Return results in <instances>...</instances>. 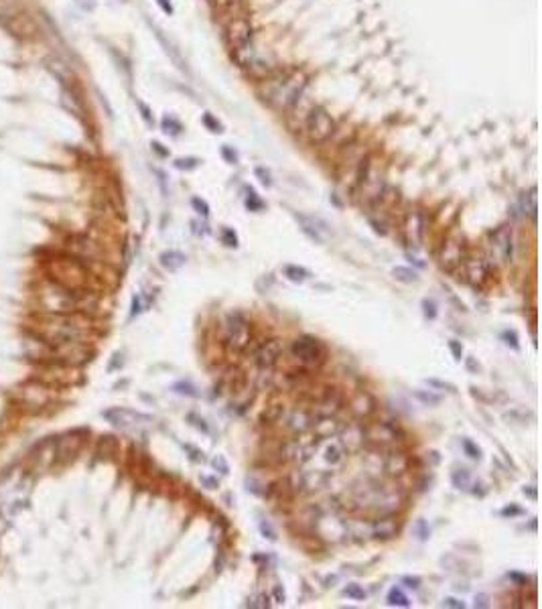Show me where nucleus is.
<instances>
[{
	"mask_svg": "<svg viewBox=\"0 0 542 609\" xmlns=\"http://www.w3.org/2000/svg\"><path fill=\"white\" fill-rule=\"evenodd\" d=\"M343 593H345L349 599H353V601H362V599H366V591H364V587L358 585V583H349V585L343 589Z\"/></svg>",
	"mask_w": 542,
	"mask_h": 609,
	"instance_id": "29",
	"label": "nucleus"
},
{
	"mask_svg": "<svg viewBox=\"0 0 542 609\" xmlns=\"http://www.w3.org/2000/svg\"><path fill=\"white\" fill-rule=\"evenodd\" d=\"M282 358V343L280 339H268L260 345V349L256 351V364L262 370H272L278 360Z\"/></svg>",
	"mask_w": 542,
	"mask_h": 609,
	"instance_id": "10",
	"label": "nucleus"
},
{
	"mask_svg": "<svg viewBox=\"0 0 542 609\" xmlns=\"http://www.w3.org/2000/svg\"><path fill=\"white\" fill-rule=\"evenodd\" d=\"M524 496H530L532 499H536V490H532V488H524Z\"/></svg>",
	"mask_w": 542,
	"mask_h": 609,
	"instance_id": "61",
	"label": "nucleus"
},
{
	"mask_svg": "<svg viewBox=\"0 0 542 609\" xmlns=\"http://www.w3.org/2000/svg\"><path fill=\"white\" fill-rule=\"evenodd\" d=\"M339 408H341V398L335 396L333 392H327L325 398H321L317 404V416H333Z\"/></svg>",
	"mask_w": 542,
	"mask_h": 609,
	"instance_id": "20",
	"label": "nucleus"
},
{
	"mask_svg": "<svg viewBox=\"0 0 542 609\" xmlns=\"http://www.w3.org/2000/svg\"><path fill=\"white\" fill-rule=\"evenodd\" d=\"M221 242H223V246H227V248H236V246H238V236H236V232L230 229V227H223V229H221Z\"/></svg>",
	"mask_w": 542,
	"mask_h": 609,
	"instance_id": "34",
	"label": "nucleus"
},
{
	"mask_svg": "<svg viewBox=\"0 0 542 609\" xmlns=\"http://www.w3.org/2000/svg\"><path fill=\"white\" fill-rule=\"evenodd\" d=\"M157 2H159V6L163 8L166 14H171V12H173V4H171V0H157Z\"/></svg>",
	"mask_w": 542,
	"mask_h": 609,
	"instance_id": "55",
	"label": "nucleus"
},
{
	"mask_svg": "<svg viewBox=\"0 0 542 609\" xmlns=\"http://www.w3.org/2000/svg\"><path fill=\"white\" fill-rule=\"evenodd\" d=\"M185 254H181V252H175V250H169V252H163L161 254V264H163L166 270H171V272H175V270H179L183 264H185Z\"/></svg>",
	"mask_w": 542,
	"mask_h": 609,
	"instance_id": "21",
	"label": "nucleus"
},
{
	"mask_svg": "<svg viewBox=\"0 0 542 609\" xmlns=\"http://www.w3.org/2000/svg\"><path fill=\"white\" fill-rule=\"evenodd\" d=\"M282 412H284V406H282V404H270V406H266V410L262 412L260 421H262L264 425H272V423H276V421L282 416Z\"/></svg>",
	"mask_w": 542,
	"mask_h": 609,
	"instance_id": "25",
	"label": "nucleus"
},
{
	"mask_svg": "<svg viewBox=\"0 0 542 609\" xmlns=\"http://www.w3.org/2000/svg\"><path fill=\"white\" fill-rule=\"evenodd\" d=\"M349 410H351L356 416H360V418L370 416V414L376 410V400H374L368 392H358V394L349 400Z\"/></svg>",
	"mask_w": 542,
	"mask_h": 609,
	"instance_id": "16",
	"label": "nucleus"
},
{
	"mask_svg": "<svg viewBox=\"0 0 542 609\" xmlns=\"http://www.w3.org/2000/svg\"><path fill=\"white\" fill-rule=\"evenodd\" d=\"M392 275H394V278H396V280H400V282H406V284H412V282H416V280H419V275H416L414 270H410V268H404V266H396V268L392 270Z\"/></svg>",
	"mask_w": 542,
	"mask_h": 609,
	"instance_id": "26",
	"label": "nucleus"
},
{
	"mask_svg": "<svg viewBox=\"0 0 542 609\" xmlns=\"http://www.w3.org/2000/svg\"><path fill=\"white\" fill-rule=\"evenodd\" d=\"M408 465H410L408 457L404 453H400V451L388 453L386 461H384V469H386L388 475H402L404 471H408Z\"/></svg>",
	"mask_w": 542,
	"mask_h": 609,
	"instance_id": "18",
	"label": "nucleus"
},
{
	"mask_svg": "<svg viewBox=\"0 0 542 609\" xmlns=\"http://www.w3.org/2000/svg\"><path fill=\"white\" fill-rule=\"evenodd\" d=\"M227 345L236 351H244L250 343V325L240 313H232L227 317Z\"/></svg>",
	"mask_w": 542,
	"mask_h": 609,
	"instance_id": "4",
	"label": "nucleus"
},
{
	"mask_svg": "<svg viewBox=\"0 0 542 609\" xmlns=\"http://www.w3.org/2000/svg\"><path fill=\"white\" fill-rule=\"evenodd\" d=\"M274 599H276V603H284V591L280 589V585L274 587Z\"/></svg>",
	"mask_w": 542,
	"mask_h": 609,
	"instance_id": "53",
	"label": "nucleus"
},
{
	"mask_svg": "<svg viewBox=\"0 0 542 609\" xmlns=\"http://www.w3.org/2000/svg\"><path fill=\"white\" fill-rule=\"evenodd\" d=\"M185 449L191 453V459H193V461H201V459H203V453H201V451H197V449H193L191 445H185Z\"/></svg>",
	"mask_w": 542,
	"mask_h": 609,
	"instance_id": "52",
	"label": "nucleus"
},
{
	"mask_svg": "<svg viewBox=\"0 0 542 609\" xmlns=\"http://www.w3.org/2000/svg\"><path fill=\"white\" fill-rule=\"evenodd\" d=\"M203 122H205V126H207L212 132H221V124H219L217 120H214L212 114H205V116H203Z\"/></svg>",
	"mask_w": 542,
	"mask_h": 609,
	"instance_id": "43",
	"label": "nucleus"
},
{
	"mask_svg": "<svg viewBox=\"0 0 542 609\" xmlns=\"http://www.w3.org/2000/svg\"><path fill=\"white\" fill-rule=\"evenodd\" d=\"M260 530H262V534H264L268 540H276V532L272 530V526L268 524V522H262V524H260Z\"/></svg>",
	"mask_w": 542,
	"mask_h": 609,
	"instance_id": "47",
	"label": "nucleus"
},
{
	"mask_svg": "<svg viewBox=\"0 0 542 609\" xmlns=\"http://www.w3.org/2000/svg\"><path fill=\"white\" fill-rule=\"evenodd\" d=\"M268 605H270V603H268V597H266V595H260V597H258V603H252L250 607H268Z\"/></svg>",
	"mask_w": 542,
	"mask_h": 609,
	"instance_id": "54",
	"label": "nucleus"
},
{
	"mask_svg": "<svg viewBox=\"0 0 542 609\" xmlns=\"http://www.w3.org/2000/svg\"><path fill=\"white\" fill-rule=\"evenodd\" d=\"M173 390H175L177 394H183V396H191V398H197V396H199L197 388L193 386L191 382H177V384L173 386Z\"/></svg>",
	"mask_w": 542,
	"mask_h": 609,
	"instance_id": "30",
	"label": "nucleus"
},
{
	"mask_svg": "<svg viewBox=\"0 0 542 609\" xmlns=\"http://www.w3.org/2000/svg\"><path fill=\"white\" fill-rule=\"evenodd\" d=\"M402 583H404L408 589H419L423 581H421V577H404V579H402Z\"/></svg>",
	"mask_w": 542,
	"mask_h": 609,
	"instance_id": "46",
	"label": "nucleus"
},
{
	"mask_svg": "<svg viewBox=\"0 0 542 609\" xmlns=\"http://www.w3.org/2000/svg\"><path fill=\"white\" fill-rule=\"evenodd\" d=\"M295 220L299 222L301 229H303V234H305L307 238H311V240L317 242V244H325L327 229L319 220L309 218V216H303V214H295Z\"/></svg>",
	"mask_w": 542,
	"mask_h": 609,
	"instance_id": "13",
	"label": "nucleus"
},
{
	"mask_svg": "<svg viewBox=\"0 0 542 609\" xmlns=\"http://www.w3.org/2000/svg\"><path fill=\"white\" fill-rule=\"evenodd\" d=\"M106 418L112 421L114 425L118 427H128V425H140V423H151L153 418L147 416V414H140V412H132V410H108L106 412Z\"/></svg>",
	"mask_w": 542,
	"mask_h": 609,
	"instance_id": "15",
	"label": "nucleus"
},
{
	"mask_svg": "<svg viewBox=\"0 0 542 609\" xmlns=\"http://www.w3.org/2000/svg\"><path fill=\"white\" fill-rule=\"evenodd\" d=\"M225 37H227L230 47H232L236 53H240V51H244V49L250 45V39H252V27H250V23H248L246 18H236V20H232V23L227 25V29H225Z\"/></svg>",
	"mask_w": 542,
	"mask_h": 609,
	"instance_id": "6",
	"label": "nucleus"
},
{
	"mask_svg": "<svg viewBox=\"0 0 542 609\" xmlns=\"http://www.w3.org/2000/svg\"><path fill=\"white\" fill-rule=\"evenodd\" d=\"M153 149H155V151H157L159 155H163V157H166V155H169V153H166L164 149H161V144H159V142H153Z\"/></svg>",
	"mask_w": 542,
	"mask_h": 609,
	"instance_id": "60",
	"label": "nucleus"
},
{
	"mask_svg": "<svg viewBox=\"0 0 542 609\" xmlns=\"http://www.w3.org/2000/svg\"><path fill=\"white\" fill-rule=\"evenodd\" d=\"M303 475V488L307 490H321L327 484V475L321 471H309V473H301Z\"/></svg>",
	"mask_w": 542,
	"mask_h": 609,
	"instance_id": "22",
	"label": "nucleus"
},
{
	"mask_svg": "<svg viewBox=\"0 0 542 609\" xmlns=\"http://www.w3.org/2000/svg\"><path fill=\"white\" fill-rule=\"evenodd\" d=\"M463 266H465V280L473 288H484L486 286V282L489 280V275H491V266H489L488 260L471 258V260H465Z\"/></svg>",
	"mask_w": 542,
	"mask_h": 609,
	"instance_id": "8",
	"label": "nucleus"
},
{
	"mask_svg": "<svg viewBox=\"0 0 542 609\" xmlns=\"http://www.w3.org/2000/svg\"><path fill=\"white\" fill-rule=\"evenodd\" d=\"M370 530H372V536H374V538H382V540L394 538L396 532H398V520L394 518V514L378 516V518L370 524Z\"/></svg>",
	"mask_w": 542,
	"mask_h": 609,
	"instance_id": "14",
	"label": "nucleus"
},
{
	"mask_svg": "<svg viewBox=\"0 0 542 609\" xmlns=\"http://www.w3.org/2000/svg\"><path fill=\"white\" fill-rule=\"evenodd\" d=\"M502 339H504L508 345H512L514 349H520V343H518V335H516V331H504L502 333Z\"/></svg>",
	"mask_w": 542,
	"mask_h": 609,
	"instance_id": "41",
	"label": "nucleus"
},
{
	"mask_svg": "<svg viewBox=\"0 0 542 609\" xmlns=\"http://www.w3.org/2000/svg\"><path fill=\"white\" fill-rule=\"evenodd\" d=\"M463 262H465V246L461 242L449 240L443 246V252H441V266L451 272V270H455Z\"/></svg>",
	"mask_w": 542,
	"mask_h": 609,
	"instance_id": "11",
	"label": "nucleus"
},
{
	"mask_svg": "<svg viewBox=\"0 0 542 609\" xmlns=\"http://www.w3.org/2000/svg\"><path fill=\"white\" fill-rule=\"evenodd\" d=\"M461 445H463V451H465L467 457H471V459H482V449L473 443L471 439H463Z\"/></svg>",
	"mask_w": 542,
	"mask_h": 609,
	"instance_id": "31",
	"label": "nucleus"
},
{
	"mask_svg": "<svg viewBox=\"0 0 542 609\" xmlns=\"http://www.w3.org/2000/svg\"><path fill=\"white\" fill-rule=\"evenodd\" d=\"M221 155H223V159H225L227 163H236V161H238L236 153H234L230 146H223V149H221Z\"/></svg>",
	"mask_w": 542,
	"mask_h": 609,
	"instance_id": "49",
	"label": "nucleus"
},
{
	"mask_svg": "<svg viewBox=\"0 0 542 609\" xmlns=\"http://www.w3.org/2000/svg\"><path fill=\"white\" fill-rule=\"evenodd\" d=\"M423 309H425V317H427V319H434V317H436V307H434L433 301L425 299V301H423Z\"/></svg>",
	"mask_w": 542,
	"mask_h": 609,
	"instance_id": "42",
	"label": "nucleus"
},
{
	"mask_svg": "<svg viewBox=\"0 0 542 609\" xmlns=\"http://www.w3.org/2000/svg\"><path fill=\"white\" fill-rule=\"evenodd\" d=\"M489 248L502 264H510L514 256V238L508 225H499L489 234Z\"/></svg>",
	"mask_w": 542,
	"mask_h": 609,
	"instance_id": "3",
	"label": "nucleus"
},
{
	"mask_svg": "<svg viewBox=\"0 0 542 609\" xmlns=\"http://www.w3.org/2000/svg\"><path fill=\"white\" fill-rule=\"evenodd\" d=\"M212 463H214V467H216V469H219V473H230V467H227V463H225L223 455H217Z\"/></svg>",
	"mask_w": 542,
	"mask_h": 609,
	"instance_id": "44",
	"label": "nucleus"
},
{
	"mask_svg": "<svg viewBox=\"0 0 542 609\" xmlns=\"http://www.w3.org/2000/svg\"><path fill=\"white\" fill-rule=\"evenodd\" d=\"M256 175L260 177V183H262V185H266V187H270V185H272L270 173H268V171H264L262 166H258V169H256Z\"/></svg>",
	"mask_w": 542,
	"mask_h": 609,
	"instance_id": "45",
	"label": "nucleus"
},
{
	"mask_svg": "<svg viewBox=\"0 0 542 609\" xmlns=\"http://www.w3.org/2000/svg\"><path fill=\"white\" fill-rule=\"evenodd\" d=\"M443 605L445 607H455V609H463L465 607V603L463 601H459V599H455V597H447L445 601H443Z\"/></svg>",
	"mask_w": 542,
	"mask_h": 609,
	"instance_id": "48",
	"label": "nucleus"
},
{
	"mask_svg": "<svg viewBox=\"0 0 542 609\" xmlns=\"http://www.w3.org/2000/svg\"><path fill=\"white\" fill-rule=\"evenodd\" d=\"M191 205H193V209H195L197 214H201L203 218H207V216H210V205H207L203 199H199V197H193V199H191Z\"/></svg>",
	"mask_w": 542,
	"mask_h": 609,
	"instance_id": "37",
	"label": "nucleus"
},
{
	"mask_svg": "<svg viewBox=\"0 0 542 609\" xmlns=\"http://www.w3.org/2000/svg\"><path fill=\"white\" fill-rule=\"evenodd\" d=\"M199 481H201V484H203L207 490H216L217 486H219V484H217V479H214V477H207V475H201V477H199Z\"/></svg>",
	"mask_w": 542,
	"mask_h": 609,
	"instance_id": "51",
	"label": "nucleus"
},
{
	"mask_svg": "<svg viewBox=\"0 0 542 609\" xmlns=\"http://www.w3.org/2000/svg\"><path fill=\"white\" fill-rule=\"evenodd\" d=\"M467 368H469V370H480V364H475V360L469 358V360H467Z\"/></svg>",
	"mask_w": 542,
	"mask_h": 609,
	"instance_id": "59",
	"label": "nucleus"
},
{
	"mask_svg": "<svg viewBox=\"0 0 542 609\" xmlns=\"http://www.w3.org/2000/svg\"><path fill=\"white\" fill-rule=\"evenodd\" d=\"M189 421H193V425L197 427V429H201L203 433H207L210 429H207V425H205V421L203 418H199V416H195V414H189Z\"/></svg>",
	"mask_w": 542,
	"mask_h": 609,
	"instance_id": "50",
	"label": "nucleus"
},
{
	"mask_svg": "<svg viewBox=\"0 0 542 609\" xmlns=\"http://www.w3.org/2000/svg\"><path fill=\"white\" fill-rule=\"evenodd\" d=\"M502 514H504V516H516V514H522V510H520V508H506Z\"/></svg>",
	"mask_w": 542,
	"mask_h": 609,
	"instance_id": "57",
	"label": "nucleus"
},
{
	"mask_svg": "<svg viewBox=\"0 0 542 609\" xmlns=\"http://www.w3.org/2000/svg\"><path fill=\"white\" fill-rule=\"evenodd\" d=\"M414 396L421 400V402H425V404H429V406H436L439 402H441V396H436V394H431V392H425V390H414Z\"/></svg>",
	"mask_w": 542,
	"mask_h": 609,
	"instance_id": "33",
	"label": "nucleus"
},
{
	"mask_svg": "<svg viewBox=\"0 0 542 609\" xmlns=\"http://www.w3.org/2000/svg\"><path fill=\"white\" fill-rule=\"evenodd\" d=\"M449 349H451V353H453V358L457 360V362H461V358H463V345L459 343V341H455V339H451L449 341Z\"/></svg>",
	"mask_w": 542,
	"mask_h": 609,
	"instance_id": "40",
	"label": "nucleus"
},
{
	"mask_svg": "<svg viewBox=\"0 0 542 609\" xmlns=\"http://www.w3.org/2000/svg\"><path fill=\"white\" fill-rule=\"evenodd\" d=\"M163 128L166 134H173V136H177V134L183 130V126H181L175 118H171V116H164L163 118Z\"/></svg>",
	"mask_w": 542,
	"mask_h": 609,
	"instance_id": "32",
	"label": "nucleus"
},
{
	"mask_svg": "<svg viewBox=\"0 0 542 609\" xmlns=\"http://www.w3.org/2000/svg\"><path fill=\"white\" fill-rule=\"evenodd\" d=\"M404 240L410 248L419 250L423 248V238H425V220L419 212H410L404 220Z\"/></svg>",
	"mask_w": 542,
	"mask_h": 609,
	"instance_id": "9",
	"label": "nucleus"
},
{
	"mask_svg": "<svg viewBox=\"0 0 542 609\" xmlns=\"http://www.w3.org/2000/svg\"><path fill=\"white\" fill-rule=\"evenodd\" d=\"M341 439H339V445L345 453H358L362 451V447L366 445V435H364V427L362 425H351L347 429H341L339 431Z\"/></svg>",
	"mask_w": 542,
	"mask_h": 609,
	"instance_id": "12",
	"label": "nucleus"
},
{
	"mask_svg": "<svg viewBox=\"0 0 542 609\" xmlns=\"http://www.w3.org/2000/svg\"><path fill=\"white\" fill-rule=\"evenodd\" d=\"M199 165V159H177L175 161V166L181 169V171H191Z\"/></svg>",
	"mask_w": 542,
	"mask_h": 609,
	"instance_id": "39",
	"label": "nucleus"
},
{
	"mask_svg": "<svg viewBox=\"0 0 542 609\" xmlns=\"http://www.w3.org/2000/svg\"><path fill=\"white\" fill-rule=\"evenodd\" d=\"M313 423H315V416L309 412V410H295L293 414H290V418H288V427L295 431V433H305V431H309L311 427H313Z\"/></svg>",
	"mask_w": 542,
	"mask_h": 609,
	"instance_id": "19",
	"label": "nucleus"
},
{
	"mask_svg": "<svg viewBox=\"0 0 542 609\" xmlns=\"http://www.w3.org/2000/svg\"><path fill=\"white\" fill-rule=\"evenodd\" d=\"M388 603L390 605H398V607H408L410 605V601H408V597L400 591V589H390V593H388Z\"/></svg>",
	"mask_w": 542,
	"mask_h": 609,
	"instance_id": "28",
	"label": "nucleus"
},
{
	"mask_svg": "<svg viewBox=\"0 0 542 609\" xmlns=\"http://www.w3.org/2000/svg\"><path fill=\"white\" fill-rule=\"evenodd\" d=\"M293 353L301 362H307V364H315V362H321L323 360V347H321V343L315 337H309V335H303V337H299V339L293 341Z\"/></svg>",
	"mask_w": 542,
	"mask_h": 609,
	"instance_id": "7",
	"label": "nucleus"
},
{
	"mask_svg": "<svg viewBox=\"0 0 542 609\" xmlns=\"http://www.w3.org/2000/svg\"><path fill=\"white\" fill-rule=\"evenodd\" d=\"M282 275L293 282H305L309 278V270L303 266H297V264H286V266H282Z\"/></svg>",
	"mask_w": 542,
	"mask_h": 609,
	"instance_id": "23",
	"label": "nucleus"
},
{
	"mask_svg": "<svg viewBox=\"0 0 542 609\" xmlns=\"http://www.w3.org/2000/svg\"><path fill=\"white\" fill-rule=\"evenodd\" d=\"M343 453L345 451L341 449V445H329L325 449V461L331 465H339L343 461Z\"/></svg>",
	"mask_w": 542,
	"mask_h": 609,
	"instance_id": "27",
	"label": "nucleus"
},
{
	"mask_svg": "<svg viewBox=\"0 0 542 609\" xmlns=\"http://www.w3.org/2000/svg\"><path fill=\"white\" fill-rule=\"evenodd\" d=\"M246 207L250 209V212H262L264 209V203L256 197V193L254 191H250V197L246 199Z\"/></svg>",
	"mask_w": 542,
	"mask_h": 609,
	"instance_id": "36",
	"label": "nucleus"
},
{
	"mask_svg": "<svg viewBox=\"0 0 542 609\" xmlns=\"http://www.w3.org/2000/svg\"><path fill=\"white\" fill-rule=\"evenodd\" d=\"M305 130L311 142H325L335 130V122L323 108H313L307 116Z\"/></svg>",
	"mask_w": 542,
	"mask_h": 609,
	"instance_id": "1",
	"label": "nucleus"
},
{
	"mask_svg": "<svg viewBox=\"0 0 542 609\" xmlns=\"http://www.w3.org/2000/svg\"><path fill=\"white\" fill-rule=\"evenodd\" d=\"M339 431H341V423L333 416H319L313 423V433H315V439H319V441L337 435Z\"/></svg>",
	"mask_w": 542,
	"mask_h": 609,
	"instance_id": "17",
	"label": "nucleus"
},
{
	"mask_svg": "<svg viewBox=\"0 0 542 609\" xmlns=\"http://www.w3.org/2000/svg\"><path fill=\"white\" fill-rule=\"evenodd\" d=\"M451 479H453V486L459 488V490H469L471 488V473H469V469H457V471H453Z\"/></svg>",
	"mask_w": 542,
	"mask_h": 609,
	"instance_id": "24",
	"label": "nucleus"
},
{
	"mask_svg": "<svg viewBox=\"0 0 542 609\" xmlns=\"http://www.w3.org/2000/svg\"><path fill=\"white\" fill-rule=\"evenodd\" d=\"M364 435H366V441L378 445V447H392L400 441L402 433L390 425V423H374V425H368L364 427Z\"/></svg>",
	"mask_w": 542,
	"mask_h": 609,
	"instance_id": "5",
	"label": "nucleus"
},
{
	"mask_svg": "<svg viewBox=\"0 0 542 609\" xmlns=\"http://www.w3.org/2000/svg\"><path fill=\"white\" fill-rule=\"evenodd\" d=\"M427 384H429V386H434V388H441V390H447V392H451V394L457 392V388L453 386V384L443 382V380H436V378H427Z\"/></svg>",
	"mask_w": 542,
	"mask_h": 609,
	"instance_id": "38",
	"label": "nucleus"
},
{
	"mask_svg": "<svg viewBox=\"0 0 542 609\" xmlns=\"http://www.w3.org/2000/svg\"><path fill=\"white\" fill-rule=\"evenodd\" d=\"M412 532L416 534V538H419V540H427V538H429V534H431V530H429V526H427V522H425V520H416V524L412 526Z\"/></svg>",
	"mask_w": 542,
	"mask_h": 609,
	"instance_id": "35",
	"label": "nucleus"
},
{
	"mask_svg": "<svg viewBox=\"0 0 542 609\" xmlns=\"http://www.w3.org/2000/svg\"><path fill=\"white\" fill-rule=\"evenodd\" d=\"M510 579H514V581H518L520 585H526V577H522V575H518V573H510Z\"/></svg>",
	"mask_w": 542,
	"mask_h": 609,
	"instance_id": "58",
	"label": "nucleus"
},
{
	"mask_svg": "<svg viewBox=\"0 0 542 609\" xmlns=\"http://www.w3.org/2000/svg\"><path fill=\"white\" fill-rule=\"evenodd\" d=\"M138 108L142 110V118H144V120H147L149 124H153V118H151V110H149V108H147L144 104H138Z\"/></svg>",
	"mask_w": 542,
	"mask_h": 609,
	"instance_id": "56",
	"label": "nucleus"
},
{
	"mask_svg": "<svg viewBox=\"0 0 542 609\" xmlns=\"http://www.w3.org/2000/svg\"><path fill=\"white\" fill-rule=\"evenodd\" d=\"M303 88H305L303 77L299 73H295V75H290L286 79H280V83L272 90L270 100L274 104H278L280 108H288V106H293L299 100Z\"/></svg>",
	"mask_w": 542,
	"mask_h": 609,
	"instance_id": "2",
	"label": "nucleus"
}]
</instances>
